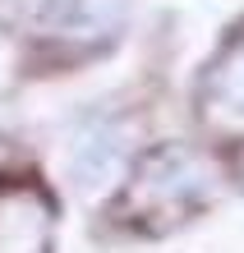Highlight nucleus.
Wrapping results in <instances>:
<instances>
[{
	"instance_id": "1",
	"label": "nucleus",
	"mask_w": 244,
	"mask_h": 253,
	"mask_svg": "<svg viewBox=\"0 0 244 253\" xmlns=\"http://www.w3.org/2000/svg\"><path fill=\"white\" fill-rule=\"evenodd\" d=\"M217 83H221V92H226V97H231L235 106L244 111V55H240V60H231V65H226V74H221Z\"/></svg>"
}]
</instances>
